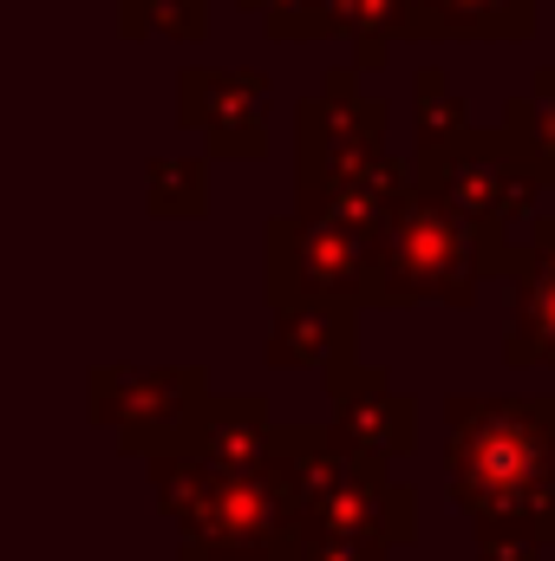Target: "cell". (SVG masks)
<instances>
[{"mask_svg": "<svg viewBox=\"0 0 555 561\" xmlns=\"http://www.w3.org/2000/svg\"><path fill=\"white\" fill-rule=\"evenodd\" d=\"M451 503L477 516H550L555 523V392L444 399Z\"/></svg>", "mask_w": 555, "mask_h": 561, "instance_id": "1", "label": "cell"}, {"mask_svg": "<svg viewBox=\"0 0 555 561\" xmlns=\"http://www.w3.org/2000/svg\"><path fill=\"white\" fill-rule=\"evenodd\" d=\"M393 99L360 85V66H327L314 92L294 99V216H320L380 157H393Z\"/></svg>", "mask_w": 555, "mask_h": 561, "instance_id": "2", "label": "cell"}, {"mask_svg": "<svg viewBox=\"0 0 555 561\" xmlns=\"http://www.w3.org/2000/svg\"><path fill=\"white\" fill-rule=\"evenodd\" d=\"M484 268V236L464 209H451L438 190L418 183L412 203L386 222L380 236V268L366 307H418V300H444V307H471Z\"/></svg>", "mask_w": 555, "mask_h": 561, "instance_id": "3", "label": "cell"}, {"mask_svg": "<svg viewBox=\"0 0 555 561\" xmlns=\"http://www.w3.org/2000/svg\"><path fill=\"white\" fill-rule=\"evenodd\" d=\"M380 268V236L333 222V216H269L262 222V287L269 307L281 300H340L366 307Z\"/></svg>", "mask_w": 555, "mask_h": 561, "instance_id": "4", "label": "cell"}, {"mask_svg": "<svg viewBox=\"0 0 555 561\" xmlns=\"http://www.w3.org/2000/svg\"><path fill=\"white\" fill-rule=\"evenodd\" d=\"M412 163H418V183L438 190L451 209H464L477 222V236H530L543 190H555L550 176L517 150V138L503 125L471 131L444 157H412Z\"/></svg>", "mask_w": 555, "mask_h": 561, "instance_id": "5", "label": "cell"}, {"mask_svg": "<svg viewBox=\"0 0 555 561\" xmlns=\"http://www.w3.org/2000/svg\"><path fill=\"white\" fill-rule=\"evenodd\" d=\"M203 399H209V373L203 366H132V359H112V366L86 373V419L99 431H112L118 450L144 457V463L203 412Z\"/></svg>", "mask_w": 555, "mask_h": 561, "instance_id": "6", "label": "cell"}, {"mask_svg": "<svg viewBox=\"0 0 555 561\" xmlns=\"http://www.w3.org/2000/svg\"><path fill=\"white\" fill-rule=\"evenodd\" d=\"M275 79L256 66H183L177 72V125L209 144V157L249 163L269 157Z\"/></svg>", "mask_w": 555, "mask_h": 561, "instance_id": "7", "label": "cell"}, {"mask_svg": "<svg viewBox=\"0 0 555 561\" xmlns=\"http://www.w3.org/2000/svg\"><path fill=\"white\" fill-rule=\"evenodd\" d=\"M287 529H294V516H287L281 490L269 483V470L223 477L216 496L196 510V523H183L177 561H275Z\"/></svg>", "mask_w": 555, "mask_h": 561, "instance_id": "8", "label": "cell"}, {"mask_svg": "<svg viewBox=\"0 0 555 561\" xmlns=\"http://www.w3.org/2000/svg\"><path fill=\"white\" fill-rule=\"evenodd\" d=\"M275 450V419L262 392H209L203 412L183 424L157 457H190L209 463L216 477H256Z\"/></svg>", "mask_w": 555, "mask_h": 561, "instance_id": "9", "label": "cell"}, {"mask_svg": "<svg viewBox=\"0 0 555 561\" xmlns=\"http://www.w3.org/2000/svg\"><path fill=\"white\" fill-rule=\"evenodd\" d=\"M301 523H327V529L373 536V542L399 549V542H412V536H418V490L393 477V463H386V457H366V450H353V470H347V483H340L327 503H314Z\"/></svg>", "mask_w": 555, "mask_h": 561, "instance_id": "10", "label": "cell"}, {"mask_svg": "<svg viewBox=\"0 0 555 561\" xmlns=\"http://www.w3.org/2000/svg\"><path fill=\"white\" fill-rule=\"evenodd\" d=\"M510 366H555V216H536L530 229V262L510 280V333H503Z\"/></svg>", "mask_w": 555, "mask_h": 561, "instance_id": "11", "label": "cell"}, {"mask_svg": "<svg viewBox=\"0 0 555 561\" xmlns=\"http://www.w3.org/2000/svg\"><path fill=\"white\" fill-rule=\"evenodd\" d=\"M269 313H275L262 340L269 366H314V373H327L353 346V320H360V307L340 300H281Z\"/></svg>", "mask_w": 555, "mask_h": 561, "instance_id": "12", "label": "cell"}, {"mask_svg": "<svg viewBox=\"0 0 555 561\" xmlns=\"http://www.w3.org/2000/svg\"><path fill=\"white\" fill-rule=\"evenodd\" d=\"M333 437L366 450V457H412L418 450V405L399 392V386H373V392H353V399H333Z\"/></svg>", "mask_w": 555, "mask_h": 561, "instance_id": "13", "label": "cell"}, {"mask_svg": "<svg viewBox=\"0 0 555 561\" xmlns=\"http://www.w3.org/2000/svg\"><path fill=\"white\" fill-rule=\"evenodd\" d=\"M536 0H418L412 39H530Z\"/></svg>", "mask_w": 555, "mask_h": 561, "instance_id": "14", "label": "cell"}, {"mask_svg": "<svg viewBox=\"0 0 555 561\" xmlns=\"http://www.w3.org/2000/svg\"><path fill=\"white\" fill-rule=\"evenodd\" d=\"M471 131H477L471 125V99L451 85V72L444 66H418L412 72V157H444Z\"/></svg>", "mask_w": 555, "mask_h": 561, "instance_id": "15", "label": "cell"}, {"mask_svg": "<svg viewBox=\"0 0 555 561\" xmlns=\"http://www.w3.org/2000/svg\"><path fill=\"white\" fill-rule=\"evenodd\" d=\"M340 33L353 39V66L380 72L393 46L418 33V0H340Z\"/></svg>", "mask_w": 555, "mask_h": 561, "instance_id": "16", "label": "cell"}, {"mask_svg": "<svg viewBox=\"0 0 555 561\" xmlns=\"http://www.w3.org/2000/svg\"><path fill=\"white\" fill-rule=\"evenodd\" d=\"M503 131H510L517 150L555 183V66H536L530 85L503 99Z\"/></svg>", "mask_w": 555, "mask_h": 561, "instance_id": "17", "label": "cell"}, {"mask_svg": "<svg viewBox=\"0 0 555 561\" xmlns=\"http://www.w3.org/2000/svg\"><path fill=\"white\" fill-rule=\"evenodd\" d=\"M144 203L163 222H196L209 209V163L203 157H150L144 163Z\"/></svg>", "mask_w": 555, "mask_h": 561, "instance_id": "18", "label": "cell"}, {"mask_svg": "<svg viewBox=\"0 0 555 561\" xmlns=\"http://www.w3.org/2000/svg\"><path fill=\"white\" fill-rule=\"evenodd\" d=\"M555 549L550 516H477L471 523V561H543Z\"/></svg>", "mask_w": 555, "mask_h": 561, "instance_id": "19", "label": "cell"}, {"mask_svg": "<svg viewBox=\"0 0 555 561\" xmlns=\"http://www.w3.org/2000/svg\"><path fill=\"white\" fill-rule=\"evenodd\" d=\"M216 470L209 463H190V457H150V490H157V510L183 529V523H196V510L216 496Z\"/></svg>", "mask_w": 555, "mask_h": 561, "instance_id": "20", "label": "cell"}, {"mask_svg": "<svg viewBox=\"0 0 555 561\" xmlns=\"http://www.w3.org/2000/svg\"><path fill=\"white\" fill-rule=\"evenodd\" d=\"M118 33L125 39H144V33L203 39L209 33V0H118Z\"/></svg>", "mask_w": 555, "mask_h": 561, "instance_id": "21", "label": "cell"}, {"mask_svg": "<svg viewBox=\"0 0 555 561\" xmlns=\"http://www.w3.org/2000/svg\"><path fill=\"white\" fill-rule=\"evenodd\" d=\"M275 561H393V549L373 542V536L327 529V523H294L287 542L275 549Z\"/></svg>", "mask_w": 555, "mask_h": 561, "instance_id": "22", "label": "cell"}, {"mask_svg": "<svg viewBox=\"0 0 555 561\" xmlns=\"http://www.w3.org/2000/svg\"><path fill=\"white\" fill-rule=\"evenodd\" d=\"M242 13H262L275 39H327L340 33V0H236Z\"/></svg>", "mask_w": 555, "mask_h": 561, "instance_id": "23", "label": "cell"}]
</instances>
